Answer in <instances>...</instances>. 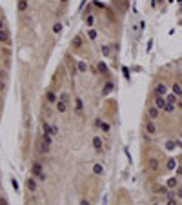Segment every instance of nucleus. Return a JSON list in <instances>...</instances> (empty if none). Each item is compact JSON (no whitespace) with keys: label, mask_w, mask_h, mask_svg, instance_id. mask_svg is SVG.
<instances>
[{"label":"nucleus","mask_w":182,"mask_h":205,"mask_svg":"<svg viewBox=\"0 0 182 205\" xmlns=\"http://www.w3.org/2000/svg\"><path fill=\"white\" fill-rule=\"evenodd\" d=\"M31 174H33V176H37L40 182H44V180H46V174H44V171H42V167H40V163H38V162H37V163H33V167H31Z\"/></svg>","instance_id":"nucleus-1"},{"label":"nucleus","mask_w":182,"mask_h":205,"mask_svg":"<svg viewBox=\"0 0 182 205\" xmlns=\"http://www.w3.org/2000/svg\"><path fill=\"white\" fill-rule=\"evenodd\" d=\"M166 104H167V100H166V96H158V94H155V100H153V105L157 107V109H160V111H164V107H166Z\"/></svg>","instance_id":"nucleus-2"},{"label":"nucleus","mask_w":182,"mask_h":205,"mask_svg":"<svg viewBox=\"0 0 182 205\" xmlns=\"http://www.w3.org/2000/svg\"><path fill=\"white\" fill-rule=\"evenodd\" d=\"M147 118H149L151 122L158 120V118H160V109H157L155 105H151L149 109H147Z\"/></svg>","instance_id":"nucleus-3"},{"label":"nucleus","mask_w":182,"mask_h":205,"mask_svg":"<svg viewBox=\"0 0 182 205\" xmlns=\"http://www.w3.org/2000/svg\"><path fill=\"white\" fill-rule=\"evenodd\" d=\"M155 94H158V96H166V94H167V85L162 84V82L157 84V85H155Z\"/></svg>","instance_id":"nucleus-4"},{"label":"nucleus","mask_w":182,"mask_h":205,"mask_svg":"<svg viewBox=\"0 0 182 205\" xmlns=\"http://www.w3.org/2000/svg\"><path fill=\"white\" fill-rule=\"evenodd\" d=\"M147 169L153 171V173H157V171L160 169V162L157 158H149V162H147Z\"/></svg>","instance_id":"nucleus-5"},{"label":"nucleus","mask_w":182,"mask_h":205,"mask_svg":"<svg viewBox=\"0 0 182 205\" xmlns=\"http://www.w3.org/2000/svg\"><path fill=\"white\" fill-rule=\"evenodd\" d=\"M170 89H171V93H175L177 96H180V98H182V84H180V82H173Z\"/></svg>","instance_id":"nucleus-6"},{"label":"nucleus","mask_w":182,"mask_h":205,"mask_svg":"<svg viewBox=\"0 0 182 205\" xmlns=\"http://www.w3.org/2000/svg\"><path fill=\"white\" fill-rule=\"evenodd\" d=\"M146 131H147V134H157L158 129H157V125H155V122L147 120V122H146Z\"/></svg>","instance_id":"nucleus-7"},{"label":"nucleus","mask_w":182,"mask_h":205,"mask_svg":"<svg viewBox=\"0 0 182 205\" xmlns=\"http://www.w3.org/2000/svg\"><path fill=\"white\" fill-rule=\"evenodd\" d=\"M179 165H180V162H177L175 158H171V160H167V163H166V169H167V171H175V169H177Z\"/></svg>","instance_id":"nucleus-8"},{"label":"nucleus","mask_w":182,"mask_h":205,"mask_svg":"<svg viewBox=\"0 0 182 205\" xmlns=\"http://www.w3.org/2000/svg\"><path fill=\"white\" fill-rule=\"evenodd\" d=\"M46 100H48L49 104H57V102H58V98L55 96V93H53V91H48V93H46Z\"/></svg>","instance_id":"nucleus-9"},{"label":"nucleus","mask_w":182,"mask_h":205,"mask_svg":"<svg viewBox=\"0 0 182 205\" xmlns=\"http://www.w3.org/2000/svg\"><path fill=\"white\" fill-rule=\"evenodd\" d=\"M0 42H2V44H8L9 42V33L6 31V29L0 31Z\"/></svg>","instance_id":"nucleus-10"},{"label":"nucleus","mask_w":182,"mask_h":205,"mask_svg":"<svg viewBox=\"0 0 182 205\" xmlns=\"http://www.w3.org/2000/svg\"><path fill=\"white\" fill-rule=\"evenodd\" d=\"M75 109H77V113H78V114H82V109H84V102L80 100V98H77V100H75Z\"/></svg>","instance_id":"nucleus-11"},{"label":"nucleus","mask_w":182,"mask_h":205,"mask_svg":"<svg viewBox=\"0 0 182 205\" xmlns=\"http://www.w3.org/2000/svg\"><path fill=\"white\" fill-rule=\"evenodd\" d=\"M26 183H28V189H29V191H33V193H35V191H37V182L33 180L31 176L28 178V182H26Z\"/></svg>","instance_id":"nucleus-12"},{"label":"nucleus","mask_w":182,"mask_h":205,"mask_svg":"<svg viewBox=\"0 0 182 205\" xmlns=\"http://www.w3.org/2000/svg\"><path fill=\"white\" fill-rule=\"evenodd\" d=\"M93 147L95 149H102V138H100V136H95V138H93Z\"/></svg>","instance_id":"nucleus-13"},{"label":"nucleus","mask_w":182,"mask_h":205,"mask_svg":"<svg viewBox=\"0 0 182 205\" xmlns=\"http://www.w3.org/2000/svg\"><path fill=\"white\" fill-rule=\"evenodd\" d=\"M55 105H57V111L58 113H66L67 111V104H64V102H57Z\"/></svg>","instance_id":"nucleus-14"},{"label":"nucleus","mask_w":182,"mask_h":205,"mask_svg":"<svg viewBox=\"0 0 182 205\" xmlns=\"http://www.w3.org/2000/svg\"><path fill=\"white\" fill-rule=\"evenodd\" d=\"M42 129H44V133H46V134H51V129H53V125H49L46 120H42Z\"/></svg>","instance_id":"nucleus-15"},{"label":"nucleus","mask_w":182,"mask_h":205,"mask_svg":"<svg viewBox=\"0 0 182 205\" xmlns=\"http://www.w3.org/2000/svg\"><path fill=\"white\" fill-rule=\"evenodd\" d=\"M93 173H95V174H102L104 173V167L100 165V163H95V165H93Z\"/></svg>","instance_id":"nucleus-16"},{"label":"nucleus","mask_w":182,"mask_h":205,"mask_svg":"<svg viewBox=\"0 0 182 205\" xmlns=\"http://www.w3.org/2000/svg\"><path fill=\"white\" fill-rule=\"evenodd\" d=\"M40 153L48 154V153H49V143H46V142H42V145H40Z\"/></svg>","instance_id":"nucleus-17"},{"label":"nucleus","mask_w":182,"mask_h":205,"mask_svg":"<svg viewBox=\"0 0 182 205\" xmlns=\"http://www.w3.org/2000/svg\"><path fill=\"white\" fill-rule=\"evenodd\" d=\"M98 125L104 133H109V124H107V122H98Z\"/></svg>","instance_id":"nucleus-18"},{"label":"nucleus","mask_w":182,"mask_h":205,"mask_svg":"<svg viewBox=\"0 0 182 205\" xmlns=\"http://www.w3.org/2000/svg\"><path fill=\"white\" fill-rule=\"evenodd\" d=\"M18 9H20V11H26V9H28V0H20V2H18Z\"/></svg>","instance_id":"nucleus-19"},{"label":"nucleus","mask_w":182,"mask_h":205,"mask_svg":"<svg viewBox=\"0 0 182 205\" xmlns=\"http://www.w3.org/2000/svg\"><path fill=\"white\" fill-rule=\"evenodd\" d=\"M73 45H75V47H80V45H82V36H75V38H73Z\"/></svg>","instance_id":"nucleus-20"},{"label":"nucleus","mask_w":182,"mask_h":205,"mask_svg":"<svg viewBox=\"0 0 182 205\" xmlns=\"http://www.w3.org/2000/svg\"><path fill=\"white\" fill-rule=\"evenodd\" d=\"M67 93H60V96H58V102H64V104H67Z\"/></svg>","instance_id":"nucleus-21"},{"label":"nucleus","mask_w":182,"mask_h":205,"mask_svg":"<svg viewBox=\"0 0 182 205\" xmlns=\"http://www.w3.org/2000/svg\"><path fill=\"white\" fill-rule=\"evenodd\" d=\"M78 71H80V73H86V71H87V65H86L84 62H78Z\"/></svg>","instance_id":"nucleus-22"},{"label":"nucleus","mask_w":182,"mask_h":205,"mask_svg":"<svg viewBox=\"0 0 182 205\" xmlns=\"http://www.w3.org/2000/svg\"><path fill=\"white\" fill-rule=\"evenodd\" d=\"M175 196H177V200H182V185L179 189H175Z\"/></svg>","instance_id":"nucleus-23"},{"label":"nucleus","mask_w":182,"mask_h":205,"mask_svg":"<svg viewBox=\"0 0 182 205\" xmlns=\"http://www.w3.org/2000/svg\"><path fill=\"white\" fill-rule=\"evenodd\" d=\"M60 31H62V25H60V24H55V25H53V33H55V35H58Z\"/></svg>","instance_id":"nucleus-24"},{"label":"nucleus","mask_w":182,"mask_h":205,"mask_svg":"<svg viewBox=\"0 0 182 205\" xmlns=\"http://www.w3.org/2000/svg\"><path fill=\"white\" fill-rule=\"evenodd\" d=\"M42 140H44L46 143H49V145H51V134H46V133H44V134H42Z\"/></svg>","instance_id":"nucleus-25"},{"label":"nucleus","mask_w":182,"mask_h":205,"mask_svg":"<svg viewBox=\"0 0 182 205\" xmlns=\"http://www.w3.org/2000/svg\"><path fill=\"white\" fill-rule=\"evenodd\" d=\"M100 51H102L104 56H107V54H109V47H107V45H102V47H100Z\"/></svg>","instance_id":"nucleus-26"},{"label":"nucleus","mask_w":182,"mask_h":205,"mask_svg":"<svg viewBox=\"0 0 182 205\" xmlns=\"http://www.w3.org/2000/svg\"><path fill=\"white\" fill-rule=\"evenodd\" d=\"M175 176H177V178H179V176H182V163H180L177 169H175Z\"/></svg>","instance_id":"nucleus-27"},{"label":"nucleus","mask_w":182,"mask_h":205,"mask_svg":"<svg viewBox=\"0 0 182 205\" xmlns=\"http://www.w3.org/2000/svg\"><path fill=\"white\" fill-rule=\"evenodd\" d=\"M87 35H89V38H91V40H95V38H97V33H95V29H89V31H87Z\"/></svg>","instance_id":"nucleus-28"},{"label":"nucleus","mask_w":182,"mask_h":205,"mask_svg":"<svg viewBox=\"0 0 182 205\" xmlns=\"http://www.w3.org/2000/svg\"><path fill=\"white\" fill-rule=\"evenodd\" d=\"M166 205H179V200H177V198H171V200H167Z\"/></svg>","instance_id":"nucleus-29"},{"label":"nucleus","mask_w":182,"mask_h":205,"mask_svg":"<svg viewBox=\"0 0 182 205\" xmlns=\"http://www.w3.org/2000/svg\"><path fill=\"white\" fill-rule=\"evenodd\" d=\"M111 89H113V84H106L104 85V93H109Z\"/></svg>","instance_id":"nucleus-30"},{"label":"nucleus","mask_w":182,"mask_h":205,"mask_svg":"<svg viewBox=\"0 0 182 205\" xmlns=\"http://www.w3.org/2000/svg\"><path fill=\"white\" fill-rule=\"evenodd\" d=\"M51 134H58V127H57V125H53V129H51Z\"/></svg>","instance_id":"nucleus-31"},{"label":"nucleus","mask_w":182,"mask_h":205,"mask_svg":"<svg viewBox=\"0 0 182 205\" xmlns=\"http://www.w3.org/2000/svg\"><path fill=\"white\" fill-rule=\"evenodd\" d=\"M0 205H8V200H6V198H0Z\"/></svg>","instance_id":"nucleus-32"},{"label":"nucleus","mask_w":182,"mask_h":205,"mask_svg":"<svg viewBox=\"0 0 182 205\" xmlns=\"http://www.w3.org/2000/svg\"><path fill=\"white\" fill-rule=\"evenodd\" d=\"M4 29V22H2V20H0V31H2Z\"/></svg>","instance_id":"nucleus-33"},{"label":"nucleus","mask_w":182,"mask_h":205,"mask_svg":"<svg viewBox=\"0 0 182 205\" xmlns=\"http://www.w3.org/2000/svg\"><path fill=\"white\" fill-rule=\"evenodd\" d=\"M80 205H89V203H87L86 200H82V202H80Z\"/></svg>","instance_id":"nucleus-34"},{"label":"nucleus","mask_w":182,"mask_h":205,"mask_svg":"<svg viewBox=\"0 0 182 205\" xmlns=\"http://www.w3.org/2000/svg\"><path fill=\"white\" fill-rule=\"evenodd\" d=\"M153 205H160V203H158V202H157V200H155V202H153Z\"/></svg>","instance_id":"nucleus-35"},{"label":"nucleus","mask_w":182,"mask_h":205,"mask_svg":"<svg viewBox=\"0 0 182 205\" xmlns=\"http://www.w3.org/2000/svg\"><path fill=\"white\" fill-rule=\"evenodd\" d=\"M60 2H66V0H60Z\"/></svg>","instance_id":"nucleus-36"}]
</instances>
